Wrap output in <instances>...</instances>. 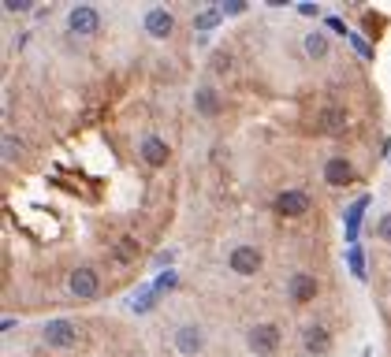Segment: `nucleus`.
<instances>
[{
    "label": "nucleus",
    "instance_id": "7ed1b4c3",
    "mask_svg": "<svg viewBox=\"0 0 391 357\" xmlns=\"http://www.w3.org/2000/svg\"><path fill=\"white\" fill-rule=\"evenodd\" d=\"M68 287H71V294H75L78 302H90V298H97V290H101V279H97L93 268H75L71 279H68Z\"/></svg>",
    "mask_w": 391,
    "mask_h": 357
},
{
    "label": "nucleus",
    "instance_id": "0eeeda50",
    "mask_svg": "<svg viewBox=\"0 0 391 357\" xmlns=\"http://www.w3.org/2000/svg\"><path fill=\"white\" fill-rule=\"evenodd\" d=\"M172 30H175V19H172L168 8H150L145 11V34L150 38H168Z\"/></svg>",
    "mask_w": 391,
    "mask_h": 357
},
{
    "label": "nucleus",
    "instance_id": "423d86ee",
    "mask_svg": "<svg viewBox=\"0 0 391 357\" xmlns=\"http://www.w3.org/2000/svg\"><path fill=\"white\" fill-rule=\"evenodd\" d=\"M202 346H205V335H202L198 324H183V328L175 331V350L183 353V357H194Z\"/></svg>",
    "mask_w": 391,
    "mask_h": 357
},
{
    "label": "nucleus",
    "instance_id": "f257e3e1",
    "mask_svg": "<svg viewBox=\"0 0 391 357\" xmlns=\"http://www.w3.org/2000/svg\"><path fill=\"white\" fill-rule=\"evenodd\" d=\"M78 339H83L78 324L63 320V316L45 324V343H48V346H56V350H71V346H78Z\"/></svg>",
    "mask_w": 391,
    "mask_h": 357
},
{
    "label": "nucleus",
    "instance_id": "393cba45",
    "mask_svg": "<svg viewBox=\"0 0 391 357\" xmlns=\"http://www.w3.org/2000/svg\"><path fill=\"white\" fill-rule=\"evenodd\" d=\"M377 235H380L384 242H391V213H387V216H380V223H377Z\"/></svg>",
    "mask_w": 391,
    "mask_h": 357
},
{
    "label": "nucleus",
    "instance_id": "39448f33",
    "mask_svg": "<svg viewBox=\"0 0 391 357\" xmlns=\"http://www.w3.org/2000/svg\"><path fill=\"white\" fill-rule=\"evenodd\" d=\"M287 294H291V302H298V305H306V302H313L317 298V279L309 272H295L287 279Z\"/></svg>",
    "mask_w": 391,
    "mask_h": 357
},
{
    "label": "nucleus",
    "instance_id": "aec40b11",
    "mask_svg": "<svg viewBox=\"0 0 391 357\" xmlns=\"http://www.w3.org/2000/svg\"><path fill=\"white\" fill-rule=\"evenodd\" d=\"M175 283H179V275H175V272H160V275H157V283H153V290L160 294V290H172Z\"/></svg>",
    "mask_w": 391,
    "mask_h": 357
},
{
    "label": "nucleus",
    "instance_id": "ddd939ff",
    "mask_svg": "<svg viewBox=\"0 0 391 357\" xmlns=\"http://www.w3.org/2000/svg\"><path fill=\"white\" fill-rule=\"evenodd\" d=\"M302 343H306V350H309V353H328L332 335H328V328H320V324H309L306 335H302Z\"/></svg>",
    "mask_w": 391,
    "mask_h": 357
},
{
    "label": "nucleus",
    "instance_id": "9d476101",
    "mask_svg": "<svg viewBox=\"0 0 391 357\" xmlns=\"http://www.w3.org/2000/svg\"><path fill=\"white\" fill-rule=\"evenodd\" d=\"M324 183L328 186H347V183H354V168L343 156H332L328 164H324Z\"/></svg>",
    "mask_w": 391,
    "mask_h": 357
},
{
    "label": "nucleus",
    "instance_id": "6ab92c4d",
    "mask_svg": "<svg viewBox=\"0 0 391 357\" xmlns=\"http://www.w3.org/2000/svg\"><path fill=\"white\" fill-rule=\"evenodd\" d=\"M198 108L205 112V116H213V112L220 108V101H217V90H198Z\"/></svg>",
    "mask_w": 391,
    "mask_h": 357
},
{
    "label": "nucleus",
    "instance_id": "9b49d317",
    "mask_svg": "<svg viewBox=\"0 0 391 357\" xmlns=\"http://www.w3.org/2000/svg\"><path fill=\"white\" fill-rule=\"evenodd\" d=\"M365 208H369V198L362 193V198H358V201L347 208V216H343V227H347V242H350V246H358V227H362Z\"/></svg>",
    "mask_w": 391,
    "mask_h": 357
},
{
    "label": "nucleus",
    "instance_id": "a878e982",
    "mask_svg": "<svg viewBox=\"0 0 391 357\" xmlns=\"http://www.w3.org/2000/svg\"><path fill=\"white\" fill-rule=\"evenodd\" d=\"M4 11H30V0H4Z\"/></svg>",
    "mask_w": 391,
    "mask_h": 357
},
{
    "label": "nucleus",
    "instance_id": "f3484780",
    "mask_svg": "<svg viewBox=\"0 0 391 357\" xmlns=\"http://www.w3.org/2000/svg\"><path fill=\"white\" fill-rule=\"evenodd\" d=\"M324 131H332V134H339L343 131V123H347V112H339V108H332V112H324Z\"/></svg>",
    "mask_w": 391,
    "mask_h": 357
},
{
    "label": "nucleus",
    "instance_id": "6e6552de",
    "mask_svg": "<svg viewBox=\"0 0 391 357\" xmlns=\"http://www.w3.org/2000/svg\"><path fill=\"white\" fill-rule=\"evenodd\" d=\"M276 213L280 216H306L309 213V198L302 190H283L280 198H276Z\"/></svg>",
    "mask_w": 391,
    "mask_h": 357
},
{
    "label": "nucleus",
    "instance_id": "f03ea898",
    "mask_svg": "<svg viewBox=\"0 0 391 357\" xmlns=\"http://www.w3.org/2000/svg\"><path fill=\"white\" fill-rule=\"evenodd\" d=\"M246 343H250L254 353L269 357V353L280 350V328H276V324H254L250 335H246Z\"/></svg>",
    "mask_w": 391,
    "mask_h": 357
},
{
    "label": "nucleus",
    "instance_id": "20e7f679",
    "mask_svg": "<svg viewBox=\"0 0 391 357\" xmlns=\"http://www.w3.org/2000/svg\"><path fill=\"white\" fill-rule=\"evenodd\" d=\"M68 26H71V34L90 38V34H97V26H101V15H97L90 4H78V8H71V15H68Z\"/></svg>",
    "mask_w": 391,
    "mask_h": 357
},
{
    "label": "nucleus",
    "instance_id": "a211bd4d",
    "mask_svg": "<svg viewBox=\"0 0 391 357\" xmlns=\"http://www.w3.org/2000/svg\"><path fill=\"white\" fill-rule=\"evenodd\" d=\"M220 19H224V15H220V8H209V11H202L198 19H194V30H213Z\"/></svg>",
    "mask_w": 391,
    "mask_h": 357
},
{
    "label": "nucleus",
    "instance_id": "2eb2a0df",
    "mask_svg": "<svg viewBox=\"0 0 391 357\" xmlns=\"http://www.w3.org/2000/svg\"><path fill=\"white\" fill-rule=\"evenodd\" d=\"M347 265L354 272V279H365V257H362V246H350L347 250Z\"/></svg>",
    "mask_w": 391,
    "mask_h": 357
},
{
    "label": "nucleus",
    "instance_id": "5701e85b",
    "mask_svg": "<svg viewBox=\"0 0 391 357\" xmlns=\"http://www.w3.org/2000/svg\"><path fill=\"white\" fill-rule=\"evenodd\" d=\"M347 41H350V45H354V48H358V53H362L365 60H372V48H369V41H362V38H358V34H350Z\"/></svg>",
    "mask_w": 391,
    "mask_h": 357
},
{
    "label": "nucleus",
    "instance_id": "f8f14e48",
    "mask_svg": "<svg viewBox=\"0 0 391 357\" xmlns=\"http://www.w3.org/2000/svg\"><path fill=\"white\" fill-rule=\"evenodd\" d=\"M142 160H145L150 168H165V164H168V142L145 138V142H142Z\"/></svg>",
    "mask_w": 391,
    "mask_h": 357
},
{
    "label": "nucleus",
    "instance_id": "412c9836",
    "mask_svg": "<svg viewBox=\"0 0 391 357\" xmlns=\"http://www.w3.org/2000/svg\"><path fill=\"white\" fill-rule=\"evenodd\" d=\"M19 153H23V142H15L11 134H4V156H8V160H15Z\"/></svg>",
    "mask_w": 391,
    "mask_h": 357
},
{
    "label": "nucleus",
    "instance_id": "4468645a",
    "mask_svg": "<svg viewBox=\"0 0 391 357\" xmlns=\"http://www.w3.org/2000/svg\"><path fill=\"white\" fill-rule=\"evenodd\" d=\"M306 53L320 60V56H328V38L320 34V30H313V34H306Z\"/></svg>",
    "mask_w": 391,
    "mask_h": 357
},
{
    "label": "nucleus",
    "instance_id": "bb28decb",
    "mask_svg": "<svg viewBox=\"0 0 391 357\" xmlns=\"http://www.w3.org/2000/svg\"><path fill=\"white\" fill-rule=\"evenodd\" d=\"M130 253H135V238H120V257H123V261H127Z\"/></svg>",
    "mask_w": 391,
    "mask_h": 357
},
{
    "label": "nucleus",
    "instance_id": "dca6fc26",
    "mask_svg": "<svg viewBox=\"0 0 391 357\" xmlns=\"http://www.w3.org/2000/svg\"><path fill=\"white\" fill-rule=\"evenodd\" d=\"M153 298H157V290H153V287H145V290H138V294H135L130 309H135V313H150V309H153Z\"/></svg>",
    "mask_w": 391,
    "mask_h": 357
},
{
    "label": "nucleus",
    "instance_id": "1a4fd4ad",
    "mask_svg": "<svg viewBox=\"0 0 391 357\" xmlns=\"http://www.w3.org/2000/svg\"><path fill=\"white\" fill-rule=\"evenodd\" d=\"M261 268V253L254 246H235L231 250V272L235 275H257Z\"/></svg>",
    "mask_w": 391,
    "mask_h": 357
},
{
    "label": "nucleus",
    "instance_id": "b1692460",
    "mask_svg": "<svg viewBox=\"0 0 391 357\" xmlns=\"http://www.w3.org/2000/svg\"><path fill=\"white\" fill-rule=\"evenodd\" d=\"M328 30H335V34H343V38H350V30H347V23L339 19V15H328Z\"/></svg>",
    "mask_w": 391,
    "mask_h": 357
},
{
    "label": "nucleus",
    "instance_id": "4be33fe9",
    "mask_svg": "<svg viewBox=\"0 0 391 357\" xmlns=\"http://www.w3.org/2000/svg\"><path fill=\"white\" fill-rule=\"evenodd\" d=\"M246 11V0H227V4H220V15H242Z\"/></svg>",
    "mask_w": 391,
    "mask_h": 357
}]
</instances>
